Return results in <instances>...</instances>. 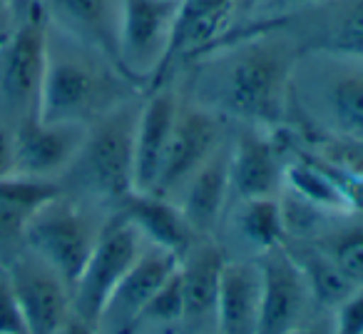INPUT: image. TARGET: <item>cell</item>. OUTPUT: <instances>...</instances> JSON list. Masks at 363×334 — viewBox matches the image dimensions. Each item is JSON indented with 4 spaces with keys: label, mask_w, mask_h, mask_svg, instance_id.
Instances as JSON below:
<instances>
[{
    "label": "cell",
    "mask_w": 363,
    "mask_h": 334,
    "mask_svg": "<svg viewBox=\"0 0 363 334\" xmlns=\"http://www.w3.org/2000/svg\"><path fill=\"white\" fill-rule=\"evenodd\" d=\"M298 60V45L277 28L254 23L229 31L212 53L192 63L194 102L257 130H277L289 112Z\"/></svg>",
    "instance_id": "cell-1"
},
{
    "label": "cell",
    "mask_w": 363,
    "mask_h": 334,
    "mask_svg": "<svg viewBox=\"0 0 363 334\" xmlns=\"http://www.w3.org/2000/svg\"><path fill=\"white\" fill-rule=\"evenodd\" d=\"M142 92L112 60L48 26V65L38 105L40 120L90 125Z\"/></svg>",
    "instance_id": "cell-2"
},
{
    "label": "cell",
    "mask_w": 363,
    "mask_h": 334,
    "mask_svg": "<svg viewBox=\"0 0 363 334\" xmlns=\"http://www.w3.org/2000/svg\"><path fill=\"white\" fill-rule=\"evenodd\" d=\"M142 95L122 102L120 107L90 122L80 152L65 170V175H72L82 190L107 203L117 205L132 193L135 127Z\"/></svg>",
    "instance_id": "cell-3"
},
{
    "label": "cell",
    "mask_w": 363,
    "mask_h": 334,
    "mask_svg": "<svg viewBox=\"0 0 363 334\" xmlns=\"http://www.w3.org/2000/svg\"><path fill=\"white\" fill-rule=\"evenodd\" d=\"M48 65V18L33 8L0 38V122L13 130L38 115Z\"/></svg>",
    "instance_id": "cell-4"
},
{
    "label": "cell",
    "mask_w": 363,
    "mask_h": 334,
    "mask_svg": "<svg viewBox=\"0 0 363 334\" xmlns=\"http://www.w3.org/2000/svg\"><path fill=\"white\" fill-rule=\"evenodd\" d=\"M100 230L102 225L92 222V217L80 205L60 193L33 215L23 235V244L28 252L50 264L72 292L95 247Z\"/></svg>",
    "instance_id": "cell-5"
},
{
    "label": "cell",
    "mask_w": 363,
    "mask_h": 334,
    "mask_svg": "<svg viewBox=\"0 0 363 334\" xmlns=\"http://www.w3.org/2000/svg\"><path fill=\"white\" fill-rule=\"evenodd\" d=\"M262 23L286 33L301 55L363 60V0H318Z\"/></svg>",
    "instance_id": "cell-6"
},
{
    "label": "cell",
    "mask_w": 363,
    "mask_h": 334,
    "mask_svg": "<svg viewBox=\"0 0 363 334\" xmlns=\"http://www.w3.org/2000/svg\"><path fill=\"white\" fill-rule=\"evenodd\" d=\"M145 237L120 212L102 225L80 279L72 287V314L97 327L110 294L145 249Z\"/></svg>",
    "instance_id": "cell-7"
},
{
    "label": "cell",
    "mask_w": 363,
    "mask_h": 334,
    "mask_svg": "<svg viewBox=\"0 0 363 334\" xmlns=\"http://www.w3.org/2000/svg\"><path fill=\"white\" fill-rule=\"evenodd\" d=\"M306 87L323 122L341 140L363 142V60L301 55Z\"/></svg>",
    "instance_id": "cell-8"
},
{
    "label": "cell",
    "mask_w": 363,
    "mask_h": 334,
    "mask_svg": "<svg viewBox=\"0 0 363 334\" xmlns=\"http://www.w3.org/2000/svg\"><path fill=\"white\" fill-rule=\"evenodd\" d=\"M179 0H122L120 68L135 85L150 90L164 60Z\"/></svg>",
    "instance_id": "cell-9"
},
{
    "label": "cell",
    "mask_w": 363,
    "mask_h": 334,
    "mask_svg": "<svg viewBox=\"0 0 363 334\" xmlns=\"http://www.w3.org/2000/svg\"><path fill=\"white\" fill-rule=\"evenodd\" d=\"M222 147L219 115L199 102H182L150 195L169 200Z\"/></svg>",
    "instance_id": "cell-10"
},
{
    "label": "cell",
    "mask_w": 363,
    "mask_h": 334,
    "mask_svg": "<svg viewBox=\"0 0 363 334\" xmlns=\"http://www.w3.org/2000/svg\"><path fill=\"white\" fill-rule=\"evenodd\" d=\"M8 279L16 292L28 334H57L72 314V294L65 279L33 252L11 259Z\"/></svg>",
    "instance_id": "cell-11"
},
{
    "label": "cell",
    "mask_w": 363,
    "mask_h": 334,
    "mask_svg": "<svg viewBox=\"0 0 363 334\" xmlns=\"http://www.w3.org/2000/svg\"><path fill=\"white\" fill-rule=\"evenodd\" d=\"M234 8L237 0H179L169 45L150 90L169 80V72L177 65H187L212 53L229 33Z\"/></svg>",
    "instance_id": "cell-12"
},
{
    "label": "cell",
    "mask_w": 363,
    "mask_h": 334,
    "mask_svg": "<svg viewBox=\"0 0 363 334\" xmlns=\"http://www.w3.org/2000/svg\"><path fill=\"white\" fill-rule=\"evenodd\" d=\"M179 267V257L155 244H145L140 257L135 259L127 274L120 279L115 292L110 294L105 309L97 322V332L107 334H130L137 322H142L145 307L155 292L167 282Z\"/></svg>",
    "instance_id": "cell-13"
},
{
    "label": "cell",
    "mask_w": 363,
    "mask_h": 334,
    "mask_svg": "<svg viewBox=\"0 0 363 334\" xmlns=\"http://www.w3.org/2000/svg\"><path fill=\"white\" fill-rule=\"evenodd\" d=\"M85 135L87 125L48 122L38 115L28 117L13 127L16 173L43 180H55V175H65V170L80 152Z\"/></svg>",
    "instance_id": "cell-14"
},
{
    "label": "cell",
    "mask_w": 363,
    "mask_h": 334,
    "mask_svg": "<svg viewBox=\"0 0 363 334\" xmlns=\"http://www.w3.org/2000/svg\"><path fill=\"white\" fill-rule=\"evenodd\" d=\"M259 267L264 277V294L257 334H289L301 324L306 299L311 297L301 267L286 244L262 252Z\"/></svg>",
    "instance_id": "cell-15"
},
{
    "label": "cell",
    "mask_w": 363,
    "mask_h": 334,
    "mask_svg": "<svg viewBox=\"0 0 363 334\" xmlns=\"http://www.w3.org/2000/svg\"><path fill=\"white\" fill-rule=\"evenodd\" d=\"M43 13L50 28L120 68L122 0H43Z\"/></svg>",
    "instance_id": "cell-16"
},
{
    "label": "cell",
    "mask_w": 363,
    "mask_h": 334,
    "mask_svg": "<svg viewBox=\"0 0 363 334\" xmlns=\"http://www.w3.org/2000/svg\"><path fill=\"white\" fill-rule=\"evenodd\" d=\"M179 95L169 82L152 87L142 95L140 115L135 127V167H132V193H152L164 147L169 142Z\"/></svg>",
    "instance_id": "cell-17"
},
{
    "label": "cell",
    "mask_w": 363,
    "mask_h": 334,
    "mask_svg": "<svg viewBox=\"0 0 363 334\" xmlns=\"http://www.w3.org/2000/svg\"><path fill=\"white\" fill-rule=\"evenodd\" d=\"M242 135L229 152V185L242 200L277 198L284 188L281 147L274 140V130H257Z\"/></svg>",
    "instance_id": "cell-18"
},
{
    "label": "cell",
    "mask_w": 363,
    "mask_h": 334,
    "mask_svg": "<svg viewBox=\"0 0 363 334\" xmlns=\"http://www.w3.org/2000/svg\"><path fill=\"white\" fill-rule=\"evenodd\" d=\"M117 212L135 225L147 244L167 249L179 259L199 239V235L187 222L179 205H174L167 198H160V195L130 193L117 203Z\"/></svg>",
    "instance_id": "cell-19"
},
{
    "label": "cell",
    "mask_w": 363,
    "mask_h": 334,
    "mask_svg": "<svg viewBox=\"0 0 363 334\" xmlns=\"http://www.w3.org/2000/svg\"><path fill=\"white\" fill-rule=\"evenodd\" d=\"M264 277L259 262H224L217 294V334H257Z\"/></svg>",
    "instance_id": "cell-20"
},
{
    "label": "cell",
    "mask_w": 363,
    "mask_h": 334,
    "mask_svg": "<svg viewBox=\"0 0 363 334\" xmlns=\"http://www.w3.org/2000/svg\"><path fill=\"white\" fill-rule=\"evenodd\" d=\"M224 254L214 242L197 239L194 247L179 259L182 289H184V317L189 327H204L207 319L217 329V294L222 279Z\"/></svg>",
    "instance_id": "cell-21"
},
{
    "label": "cell",
    "mask_w": 363,
    "mask_h": 334,
    "mask_svg": "<svg viewBox=\"0 0 363 334\" xmlns=\"http://www.w3.org/2000/svg\"><path fill=\"white\" fill-rule=\"evenodd\" d=\"M184 198H182L179 208L192 225V230L199 237L212 235V230L219 225L227 205V195L232 193L229 185V152L224 145L199 167L192 175L187 185H184Z\"/></svg>",
    "instance_id": "cell-22"
},
{
    "label": "cell",
    "mask_w": 363,
    "mask_h": 334,
    "mask_svg": "<svg viewBox=\"0 0 363 334\" xmlns=\"http://www.w3.org/2000/svg\"><path fill=\"white\" fill-rule=\"evenodd\" d=\"M62 193L57 180L11 175L0 180V252H13L23 244L33 215Z\"/></svg>",
    "instance_id": "cell-23"
},
{
    "label": "cell",
    "mask_w": 363,
    "mask_h": 334,
    "mask_svg": "<svg viewBox=\"0 0 363 334\" xmlns=\"http://www.w3.org/2000/svg\"><path fill=\"white\" fill-rule=\"evenodd\" d=\"M284 185L291 190L294 198L321 212L346 215L348 210H353V195L333 175H328V170L308 160H296L286 165Z\"/></svg>",
    "instance_id": "cell-24"
},
{
    "label": "cell",
    "mask_w": 363,
    "mask_h": 334,
    "mask_svg": "<svg viewBox=\"0 0 363 334\" xmlns=\"http://www.w3.org/2000/svg\"><path fill=\"white\" fill-rule=\"evenodd\" d=\"M289 252H291V249H289ZM291 257L296 259V264L301 267L308 294H311L316 302H321L323 307L336 309L338 304L356 289V284L331 262V257H328L321 247H303L301 252H291Z\"/></svg>",
    "instance_id": "cell-25"
},
{
    "label": "cell",
    "mask_w": 363,
    "mask_h": 334,
    "mask_svg": "<svg viewBox=\"0 0 363 334\" xmlns=\"http://www.w3.org/2000/svg\"><path fill=\"white\" fill-rule=\"evenodd\" d=\"M239 232L244 235L252 247L259 252H269L286 244V222L284 210L277 198H257L242 200V210L237 215Z\"/></svg>",
    "instance_id": "cell-26"
},
{
    "label": "cell",
    "mask_w": 363,
    "mask_h": 334,
    "mask_svg": "<svg viewBox=\"0 0 363 334\" xmlns=\"http://www.w3.org/2000/svg\"><path fill=\"white\" fill-rule=\"evenodd\" d=\"M321 249L356 287H363V225H346L331 232Z\"/></svg>",
    "instance_id": "cell-27"
},
{
    "label": "cell",
    "mask_w": 363,
    "mask_h": 334,
    "mask_svg": "<svg viewBox=\"0 0 363 334\" xmlns=\"http://www.w3.org/2000/svg\"><path fill=\"white\" fill-rule=\"evenodd\" d=\"M184 317V289H182V272L179 267L167 277V282L155 292V297L150 299V304L145 307L142 319L160 324H172L179 322Z\"/></svg>",
    "instance_id": "cell-28"
},
{
    "label": "cell",
    "mask_w": 363,
    "mask_h": 334,
    "mask_svg": "<svg viewBox=\"0 0 363 334\" xmlns=\"http://www.w3.org/2000/svg\"><path fill=\"white\" fill-rule=\"evenodd\" d=\"M331 334H363V287H356L336 307Z\"/></svg>",
    "instance_id": "cell-29"
},
{
    "label": "cell",
    "mask_w": 363,
    "mask_h": 334,
    "mask_svg": "<svg viewBox=\"0 0 363 334\" xmlns=\"http://www.w3.org/2000/svg\"><path fill=\"white\" fill-rule=\"evenodd\" d=\"M0 334H28L8 274H0Z\"/></svg>",
    "instance_id": "cell-30"
},
{
    "label": "cell",
    "mask_w": 363,
    "mask_h": 334,
    "mask_svg": "<svg viewBox=\"0 0 363 334\" xmlns=\"http://www.w3.org/2000/svg\"><path fill=\"white\" fill-rule=\"evenodd\" d=\"M16 175V145H13V130L0 122V180Z\"/></svg>",
    "instance_id": "cell-31"
},
{
    "label": "cell",
    "mask_w": 363,
    "mask_h": 334,
    "mask_svg": "<svg viewBox=\"0 0 363 334\" xmlns=\"http://www.w3.org/2000/svg\"><path fill=\"white\" fill-rule=\"evenodd\" d=\"M57 334H100V332H97V327L87 324L85 319H80V317H75V314H70V319H67V322L62 324L60 329H57Z\"/></svg>",
    "instance_id": "cell-32"
},
{
    "label": "cell",
    "mask_w": 363,
    "mask_h": 334,
    "mask_svg": "<svg viewBox=\"0 0 363 334\" xmlns=\"http://www.w3.org/2000/svg\"><path fill=\"white\" fill-rule=\"evenodd\" d=\"M279 6L291 11V8H301V6H311V3H318V0H277Z\"/></svg>",
    "instance_id": "cell-33"
},
{
    "label": "cell",
    "mask_w": 363,
    "mask_h": 334,
    "mask_svg": "<svg viewBox=\"0 0 363 334\" xmlns=\"http://www.w3.org/2000/svg\"><path fill=\"white\" fill-rule=\"evenodd\" d=\"M8 16H11V0H0V33H3V26H6ZM6 36V33H3Z\"/></svg>",
    "instance_id": "cell-34"
},
{
    "label": "cell",
    "mask_w": 363,
    "mask_h": 334,
    "mask_svg": "<svg viewBox=\"0 0 363 334\" xmlns=\"http://www.w3.org/2000/svg\"><path fill=\"white\" fill-rule=\"evenodd\" d=\"M289 334H323L321 327H306V324H298V327H294Z\"/></svg>",
    "instance_id": "cell-35"
}]
</instances>
